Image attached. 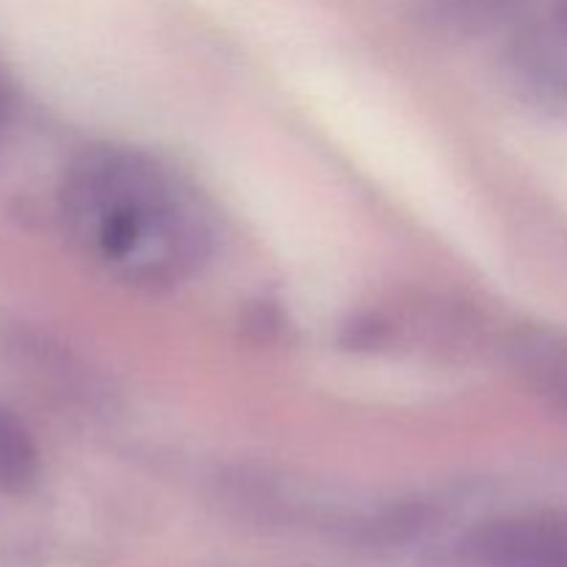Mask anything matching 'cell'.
Instances as JSON below:
<instances>
[{
  "label": "cell",
  "instance_id": "8",
  "mask_svg": "<svg viewBox=\"0 0 567 567\" xmlns=\"http://www.w3.org/2000/svg\"><path fill=\"white\" fill-rule=\"evenodd\" d=\"M557 33L567 42V0L557 3Z\"/></svg>",
  "mask_w": 567,
  "mask_h": 567
},
{
  "label": "cell",
  "instance_id": "4",
  "mask_svg": "<svg viewBox=\"0 0 567 567\" xmlns=\"http://www.w3.org/2000/svg\"><path fill=\"white\" fill-rule=\"evenodd\" d=\"M507 363L515 374L567 415V332L557 327L526 324L507 338Z\"/></svg>",
  "mask_w": 567,
  "mask_h": 567
},
{
  "label": "cell",
  "instance_id": "7",
  "mask_svg": "<svg viewBox=\"0 0 567 567\" xmlns=\"http://www.w3.org/2000/svg\"><path fill=\"white\" fill-rule=\"evenodd\" d=\"M11 114H14V92H11L9 78L0 70V138H3L6 127L11 125Z\"/></svg>",
  "mask_w": 567,
  "mask_h": 567
},
{
  "label": "cell",
  "instance_id": "2",
  "mask_svg": "<svg viewBox=\"0 0 567 567\" xmlns=\"http://www.w3.org/2000/svg\"><path fill=\"white\" fill-rule=\"evenodd\" d=\"M480 567H567V518L557 513H513L482 520L465 537Z\"/></svg>",
  "mask_w": 567,
  "mask_h": 567
},
{
  "label": "cell",
  "instance_id": "5",
  "mask_svg": "<svg viewBox=\"0 0 567 567\" xmlns=\"http://www.w3.org/2000/svg\"><path fill=\"white\" fill-rule=\"evenodd\" d=\"M39 465L42 457L31 430L11 410L0 408V493L17 496L33 487Z\"/></svg>",
  "mask_w": 567,
  "mask_h": 567
},
{
  "label": "cell",
  "instance_id": "1",
  "mask_svg": "<svg viewBox=\"0 0 567 567\" xmlns=\"http://www.w3.org/2000/svg\"><path fill=\"white\" fill-rule=\"evenodd\" d=\"M61 216L100 264L136 286H175L214 255L205 199L144 150L83 153L61 186Z\"/></svg>",
  "mask_w": 567,
  "mask_h": 567
},
{
  "label": "cell",
  "instance_id": "6",
  "mask_svg": "<svg viewBox=\"0 0 567 567\" xmlns=\"http://www.w3.org/2000/svg\"><path fill=\"white\" fill-rule=\"evenodd\" d=\"M524 0H430L432 20L457 33H482L515 20Z\"/></svg>",
  "mask_w": 567,
  "mask_h": 567
},
{
  "label": "cell",
  "instance_id": "3",
  "mask_svg": "<svg viewBox=\"0 0 567 567\" xmlns=\"http://www.w3.org/2000/svg\"><path fill=\"white\" fill-rule=\"evenodd\" d=\"M507 75L532 109L567 120V42L559 33L520 31L507 50Z\"/></svg>",
  "mask_w": 567,
  "mask_h": 567
}]
</instances>
